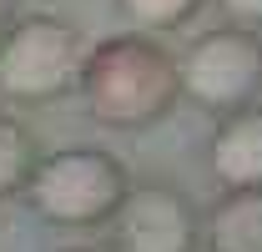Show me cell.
<instances>
[{
    "instance_id": "obj_1",
    "label": "cell",
    "mask_w": 262,
    "mask_h": 252,
    "mask_svg": "<svg viewBox=\"0 0 262 252\" xmlns=\"http://www.w3.org/2000/svg\"><path fill=\"white\" fill-rule=\"evenodd\" d=\"M81 96L101 126H146L177 101V61L146 35H111L81 61Z\"/></svg>"
},
{
    "instance_id": "obj_2",
    "label": "cell",
    "mask_w": 262,
    "mask_h": 252,
    "mask_svg": "<svg viewBox=\"0 0 262 252\" xmlns=\"http://www.w3.org/2000/svg\"><path fill=\"white\" fill-rule=\"evenodd\" d=\"M131 177L126 166L101 152V146H66L51 157L35 161L26 197L46 222H61V227H91V222L116 217V207L126 202Z\"/></svg>"
},
{
    "instance_id": "obj_3",
    "label": "cell",
    "mask_w": 262,
    "mask_h": 252,
    "mask_svg": "<svg viewBox=\"0 0 262 252\" xmlns=\"http://www.w3.org/2000/svg\"><path fill=\"white\" fill-rule=\"evenodd\" d=\"M86 46L61 15H26L0 35V96L56 101L81 81Z\"/></svg>"
},
{
    "instance_id": "obj_4",
    "label": "cell",
    "mask_w": 262,
    "mask_h": 252,
    "mask_svg": "<svg viewBox=\"0 0 262 252\" xmlns=\"http://www.w3.org/2000/svg\"><path fill=\"white\" fill-rule=\"evenodd\" d=\"M177 91L207 106L212 116H232L252 106L262 91V40L242 26H217L196 35L177 61Z\"/></svg>"
},
{
    "instance_id": "obj_5",
    "label": "cell",
    "mask_w": 262,
    "mask_h": 252,
    "mask_svg": "<svg viewBox=\"0 0 262 252\" xmlns=\"http://www.w3.org/2000/svg\"><path fill=\"white\" fill-rule=\"evenodd\" d=\"M116 252H196L202 222L177 187H131L116 207Z\"/></svg>"
},
{
    "instance_id": "obj_6",
    "label": "cell",
    "mask_w": 262,
    "mask_h": 252,
    "mask_svg": "<svg viewBox=\"0 0 262 252\" xmlns=\"http://www.w3.org/2000/svg\"><path fill=\"white\" fill-rule=\"evenodd\" d=\"M207 166L227 192L262 187V106H242L217 121L212 146H207Z\"/></svg>"
},
{
    "instance_id": "obj_7",
    "label": "cell",
    "mask_w": 262,
    "mask_h": 252,
    "mask_svg": "<svg viewBox=\"0 0 262 252\" xmlns=\"http://www.w3.org/2000/svg\"><path fill=\"white\" fill-rule=\"evenodd\" d=\"M207 252H262V187L217 197L207 212Z\"/></svg>"
},
{
    "instance_id": "obj_8",
    "label": "cell",
    "mask_w": 262,
    "mask_h": 252,
    "mask_svg": "<svg viewBox=\"0 0 262 252\" xmlns=\"http://www.w3.org/2000/svg\"><path fill=\"white\" fill-rule=\"evenodd\" d=\"M35 161H40V152H35L31 131L15 121V116H0V197L26 192Z\"/></svg>"
},
{
    "instance_id": "obj_9",
    "label": "cell",
    "mask_w": 262,
    "mask_h": 252,
    "mask_svg": "<svg viewBox=\"0 0 262 252\" xmlns=\"http://www.w3.org/2000/svg\"><path fill=\"white\" fill-rule=\"evenodd\" d=\"M202 0H121L126 20L146 26V31H177L182 20H192Z\"/></svg>"
},
{
    "instance_id": "obj_10",
    "label": "cell",
    "mask_w": 262,
    "mask_h": 252,
    "mask_svg": "<svg viewBox=\"0 0 262 252\" xmlns=\"http://www.w3.org/2000/svg\"><path fill=\"white\" fill-rule=\"evenodd\" d=\"M222 10H227L232 26H242V31H257L262 26V0H217Z\"/></svg>"
},
{
    "instance_id": "obj_11",
    "label": "cell",
    "mask_w": 262,
    "mask_h": 252,
    "mask_svg": "<svg viewBox=\"0 0 262 252\" xmlns=\"http://www.w3.org/2000/svg\"><path fill=\"white\" fill-rule=\"evenodd\" d=\"M10 15H15V0H0V35L10 31Z\"/></svg>"
},
{
    "instance_id": "obj_12",
    "label": "cell",
    "mask_w": 262,
    "mask_h": 252,
    "mask_svg": "<svg viewBox=\"0 0 262 252\" xmlns=\"http://www.w3.org/2000/svg\"><path fill=\"white\" fill-rule=\"evenodd\" d=\"M66 252H96V247H66Z\"/></svg>"
}]
</instances>
